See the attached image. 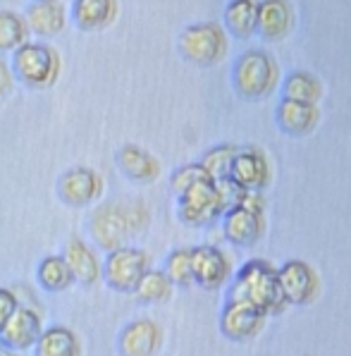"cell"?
Listing matches in <instances>:
<instances>
[{
    "label": "cell",
    "instance_id": "9",
    "mask_svg": "<svg viewBox=\"0 0 351 356\" xmlns=\"http://www.w3.org/2000/svg\"><path fill=\"white\" fill-rule=\"evenodd\" d=\"M43 332V311L34 306H17L10 316L5 327L0 330V344L13 352H26L34 349L36 339Z\"/></svg>",
    "mask_w": 351,
    "mask_h": 356
},
{
    "label": "cell",
    "instance_id": "26",
    "mask_svg": "<svg viewBox=\"0 0 351 356\" xmlns=\"http://www.w3.org/2000/svg\"><path fill=\"white\" fill-rule=\"evenodd\" d=\"M323 96V86L313 74L309 72H294L284 81V98L301 103H316Z\"/></svg>",
    "mask_w": 351,
    "mask_h": 356
},
{
    "label": "cell",
    "instance_id": "11",
    "mask_svg": "<svg viewBox=\"0 0 351 356\" xmlns=\"http://www.w3.org/2000/svg\"><path fill=\"white\" fill-rule=\"evenodd\" d=\"M191 273H194V284L213 292L229 280V261L213 244L194 246L191 249Z\"/></svg>",
    "mask_w": 351,
    "mask_h": 356
},
{
    "label": "cell",
    "instance_id": "29",
    "mask_svg": "<svg viewBox=\"0 0 351 356\" xmlns=\"http://www.w3.org/2000/svg\"><path fill=\"white\" fill-rule=\"evenodd\" d=\"M168 280L177 287H191L194 284V273H191V249H174L165 261Z\"/></svg>",
    "mask_w": 351,
    "mask_h": 356
},
{
    "label": "cell",
    "instance_id": "13",
    "mask_svg": "<svg viewBox=\"0 0 351 356\" xmlns=\"http://www.w3.org/2000/svg\"><path fill=\"white\" fill-rule=\"evenodd\" d=\"M161 342V325L151 318H136L127 323L117 337V347L122 356H156Z\"/></svg>",
    "mask_w": 351,
    "mask_h": 356
},
{
    "label": "cell",
    "instance_id": "10",
    "mask_svg": "<svg viewBox=\"0 0 351 356\" xmlns=\"http://www.w3.org/2000/svg\"><path fill=\"white\" fill-rule=\"evenodd\" d=\"M277 280L279 289H282L284 304L306 306L318 294V275L306 261L292 259L282 263V268L277 270Z\"/></svg>",
    "mask_w": 351,
    "mask_h": 356
},
{
    "label": "cell",
    "instance_id": "22",
    "mask_svg": "<svg viewBox=\"0 0 351 356\" xmlns=\"http://www.w3.org/2000/svg\"><path fill=\"white\" fill-rule=\"evenodd\" d=\"M117 15L115 0H74V19L81 29H101Z\"/></svg>",
    "mask_w": 351,
    "mask_h": 356
},
{
    "label": "cell",
    "instance_id": "17",
    "mask_svg": "<svg viewBox=\"0 0 351 356\" xmlns=\"http://www.w3.org/2000/svg\"><path fill=\"white\" fill-rule=\"evenodd\" d=\"M318 120H320V111L316 108V103H301V101H292V98H284L277 108L279 127L294 136L313 131Z\"/></svg>",
    "mask_w": 351,
    "mask_h": 356
},
{
    "label": "cell",
    "instance_id": "25",
    "mask_svg": "<svg viewBox=\"0 0 351 356\" xmlns=\"http://www.w3.org/2000/svg\"><path fill=\"white\" fill-rule=\"evenodd\" d=\"M256 13H259V3L256 0H232L227 5V26L237 36H249L256 26Z\"/></svg>",
    "mask_w": 351,
    "mask_h": 356
},
{
    "label": "cell",
    "instance_id": "2",
    "mask_svg": "<svg viewBox=\"0 0 351 356\" xmlns=\"http://www.w3.org/2000/svg\"><path fill=\"white\" fill-rule=\"evenodd\" d=\"M227 301H244L259 309L263 316L279 314L284 309V297L279 289L277 268L263 259H251L239 268L237 277L227 292Z\"/></svg>",
    "mask_w": 351,
    "mask_h": 356
},
{
    "label": "cell",
    "instance_id": "12",
    "mask_svg": "<svg viewBox=\"0 0 351 356\" xmlns=\"http://www.w3.org/2000/svg\"><path fill=\"white\" fill-rule=\"evenodd\" d=\"M266 325V316L244 301H227L220 316V330L227 339L244 342L256 337Z\"/></svg>",
    "mask_w": 351,
    "mask_h": 356
},
{
    "label": "cell",
    "instance_id": "28",
    "mask_svg": "<svg viewBox=\"0 0 351 356\" xmlns=\"http://www.w3.org/2000/svg\"><path fill=\"white\" fill-rule=\"evenodd\" d=\"M26 22L17 13L3 10L0 13V51H17L22 43H26Z\"/></svg>",
    "mask_w": 351,
    "mask_h": 356
},
{
    "label": "cell",
    "instance_id": "33",
    "mask_svg": "<svg viewBox=\"0 0 351 356\" xmlns=\"http://www.w3.org/2000/svg\"><path fill=\"white\" fill-rule=\"evenodd\" d=\"M10 89H13V74H10L8 65L0 60V98L8 96Z\"/></svg>",
    "mask_w": 351,
    "mask_h": 356
},
{
    "label": "cell",
    "instance_id": "5",
    "mask_svg": "<svg viewBox=\"0 0 351 356\" xmlns=\"http://www.w3.org/2000/svg\"><path fill=\"white\" fill-rule=\"evenodd\" d=\"M177 213H179V220L189 227H204L220 220L225 216V206L220 196H218L215 182L204 179V182L189 187L184 194H179Z\"/></svg>",
    "mask_w": 351,
    "mask_h": 356
},
{
    "label": "cell",
    "instance_id": "19",
    "mask_svg": "<svg viewBox=\"0 0 351 356\" xmlns=\"http://www.w3.org/2000/svg\"><path fill=\"white\" fill-rule=\"evenodd\" d=\"M34 356H81V339L65 325L43 327L34 344Z\"/></svg>",
    "mask_w": 351,
    "mask_h": 356
},
{
    "label": "cell",
    "instance_id": "30",
    "mask_svg": "<svg viewBox=\"0 0 351 356\" xmlns=\"http://www.w3.org/2000/svg\"><path fill=\"white\" fill-rule=\"evenodd\" d=\"M204 179H208L204 168H201L199 163H191V165H182L179 170H174V175H172V179H170V182H172V191L179 196V194H184L189 187L204 182Z\"/></svg>",
    "mask_w": 351,
    "mask_h": 356
},
{
    "label": "cell",
    "instance_id": "16",
    "mask_svg": "<svg viewBox=\"0 0 351 356\" xmlns=\"http://www.w3.org/2000/svg\"><path fill=\"white\" fill-rule=\"evenodd\" d=\"M63 259H65V263H67L74 282L84 284V287H93V284L101 280L103 261L98 259V254L84 242V239L70 237L67 244H65Z\"/></svg>",
    "mask_w": 351,
    "mask_h": 356
},
{
    "label": "cell",
    "instance_id": "7",
    "mask_svg": "<svg viewBox=\"0 0 351 356\" xmlns=\"http://www.w3.org/2000/svg\"><path fill=\"white\" fill-rule=\"evenodd\" d=\"M179 46H182V53L191 63L213 65L227 51V38H225L220 24H215V22H201V24H194L184 31L182 38H179Z\"/></svg>",
    "mask_w": 351,
    "mask_h": 356
},
{
    "label": "cell",
    "instance_id": "24",
    "mask_svg": "<svg viewBox=\"0 0 351 356\" xmlns=\"http://www.w3.org/2000/svg\"><path fill=\"white\" fill-rule=\"evenodd\" d=\"M172 287L174 284L168 280L165 273L148 268L144 273V277L139 280V284H136L134 294H136V299L144 301V304H163V301H168L172 297Z\"/></svg>",
    "mask_w": 351,
    "mask_h": 356
},
{
    "label": "cell",
    "instance_id": "31",
    "mask_svg": "<svg viewBox=\"0 0 351 356\" xmlns=\"http://www.w3.org/2000/svg\"><path fill=\"white\" fill-rule=\"evenodd\" d=\"M215 189H218V196H220L225 211H229V208H237L241 204V199H244V194H246V189L239 187V184L234 182V179H229V177L218 179Z\"/></svg>",
    "mask_w": 351,
    "mask_h": 356
},
{
    "label": "cell",
    "instance_id": "18",
    "mask_svg": "<svg viewBox=\"0 0 351 356\" xmlns=\"http://www.w3.org/2000/svg\"><path fill=\"white\" fill-rule=\"evenodd\" d=\"M117 163L120 170L127 175L134 182H153V179L161 175V163L151 156L146 149L136 144H124L122 149L117 151Z\"/></svg>",
    "mask_w": 351,
    "mask_h": 356
},
{
    "label": "cell",
    "instance_id": "3",
    "mask_svg": "<svg viewBox=\"0 0 351 356\" xmlns=\"http://www.w3.org/2000/svg\"><path fill=\"white\" fill-rule=\"evenodd\" d=\"M151 268V256L139 246H120L106 254L101 266V280L115 292L131 294L136 284Z\"/></svg>",
    "mask_w": 351,
    "mask_h": 356
},
{
    "label": "cell",
    "instance_id": "20",
    "mask_svg": "<svg viewBox=\"0 0 351 356\" xmlns=\"http://www.w3.org/2000/svg\"><path fill=\"white\" fill-rule=\"evenodd\" d=\"M26 29L38 36H53L65 26V10L58 0H38L26 10Z\"/></svg>",
    "mask_w": 351,
    "mask_h": 356
},
{
    "label": "cell",
    "instance_id": "6",
    "mask_svg": "<svg viewBox=\"0 0 351 356\" xmlns=\"http://www.w3.org/2000/svg\"><path fill=\"white\" fill-rule=\"evenodd\" d=\"M234 81L237 89L249 98H261L272 91L277 81V65L268 53L249 51L237 60L234 70Z\"/></svg>",
    "mask_w": 351,
    "mask_h": 356
},
{
    "label": "cell",
    "instance_id": "23",
    "mask_svg": "<svg viewBox=\"0 0 351 356\" xmlns=\"http://www.w3.org/2000/svg\"><path fill=\"white\" fill-rule=\"evenodd\" d=\"M36 280L46 292H65L74 284V277L70 273L63 256H46L36 268Z\"/></svg>",
    "mask_w": 351,
    "mask_h": 356
},
{
    "label": "cell",
    "instance_id": "32",
    "mask_svg": "<svg viewBox=\"0 0 351 356\" xmlns=\"http://www.w3.org/2000/svg\"><path fill=\"white\" fill-rule=\"evenodd\" d=\"M17 306H19V301L15 297L13 287H0V330L5 327V323L15 314Z\"/></svg>",
    "mask_w": 351,
    "mask_h": 356
},
{
    "label": "cell",
    "instance_id": "4",
    "mask_svg": "<svg viewBox=\"0 0 351 356\" xmlns=\"http://www.w3.org/2000/svg\"><path fill=\"white\" fill-rule=\"evenodd\" d=\"M15 72L31 89H48L60 74V58L46 43H22L15 51Z\"/></svg>",
    "mask_w": 351,
    "mask_h": 356
},
{
    "label": "cell",
    "instance_id": "8",
    "mask_svg": "<svg viewBox=\"0 0 351 356\" xmlns=\"http://www.w3.org/2000/svg\"><path fill=\"white\" fill-rule=\"evenodd\" d=\"M103 194V177L86 165H74L65 170L58 179V196L63 204L81 208L98 201Z\"/></svg>",
    "mask_w": 351,
    "mask_h": 356
},
{
    "label": "cell",
    "instance_id": "34",
    "mask_svg": "<svg viewBox=\"0 0 351 356\" xmlns=\"http://www.w3.org/2000/svg\"><path fill=\"white\" fill-rule=\"evenodd\" d=\"M0 356H19L17 352H13V349H8V347H3L0 344Z\"/></svg>",
    "mask_w": 351,
    "mask_h": 356
},
{
    "label": "cell",
    "instance_id": "1",
    "mask_svg": "<svg viewBox=\"0 0 351 356\" xmlns=\"http://www.w3.org/2000/svg\"><path fill=\"white\" fill-rule=\"evenodd\" d=\"M148 213L146 204L141 199L131 201H108L101 204L89 218V232L93 242L98 244V249H103L106 254L127 246L129 237L144 232L148 225Z\"/></svg>",
    "mask_w": 351,
    "mask_h": 356
},
{
    "label": "cell",
    "instance_id": "27",
    "mask_svg": "<svg viewBox=\"0 0 351 356\" xmlns=\"http://www.w3.org/2000/svg\"><path fill=\"white\" fill-rule=\"evenodd\" d=\"M237 151H239L237 146L222 144V146H215V149H211L206 153L204 161H201L199 165L204 168V172L208 175L211 182L229 177V168H232V161H234V156H237Z\"/></svg>",
    "mask_w": 351,
    "mask_h": 356
},
{
    "label": "cell",
    "instance_id": "21",
    "mask_svg": "<svg viewBox=\"0 0 351 356\" xmlns=\"http://www.w3.org/2000/svg\"><path fill=\"white\" fill-rule=\"evenodd\" d=\"M256 24L268 38H279L287 34L289 24H292V10H289L287 0H261Z\"/></svg>",
    "mask_w": 351,
    "mask_h": 356
},
{
    "label": "cell",
    "instance_id": "15",
    "mask_svg": "<svg viewBox=\"0 0 351 356\" xmlns=\"http://www.w3.org/2000/svg\"><path fill=\"white\" fill-rule=\"evenodd\" d=\"M229 179H234L246 191H261L270 179L268 158L254 146L251 149H239L232 161V168H229Z\"/></svg>",
    "mask_w": 351,
    "mask_h": 356
},
{
    "label": "cell",
    "instance_id": "14",
    "mask_svg": "<svg viewBox=\"0 0 351 356\" xmlns=\"http://www.w3.org/2000/svg\"><path fill=\"white\" fill-rule=\"evenodd\" d=\"M222 232L225 239L232 242L234 246H254L261 242L266 225H263V216L254 211H246V208H229L222 216Z\"/></svg>",
    "mask_w": 351,
    "mask_h": 356
}]
</instances>
